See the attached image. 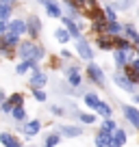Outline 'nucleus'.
I'll return each instance as SVG.
<instances>
[{
	"label": "nucleus",
	"instance_id": "1",
	"mask_svg": "<svg viewBox=\"0 0 139 147\" xmlns=\"http://www.w3.org/2000/svg\"><path fill=\"white\" fill-rule=\"evenodd\" d=\"M18 52H20V56H22L24 61H39L44 56V50L39 46H35L33 41H26V43H20V48H18Z\"/></svg>",
	"mask_w": 139,
	"mask_h": 147
},
{
	"label": "nucleus",
	"instance_id": "2",
	"mask_svg": "<svg viewBox=\"0 0 139 147\" xmlns=\"http://www.w3.org/2000/svg\"><path fill=\"white\" fill-rule=\"evenodd\" d=\"M87 74L91 76V80L96 84H100V87H104V71H102L100 67H98L96 63H89L87 65Z\"/></svg>",
	"mask_w": 139,
	"mask_h": 147
},
{
	"label": "nucleus",
	"instance_id": "3",
	"mask_svg": "<svg viewBox=\"0 0 139 147\" xmlns=\"http://www.w3.org/2000/svg\"><path fill=\"white\" fill-rule=\"evenodd\" d=\"M122 110H124L126 119H128L130 123L135 125V128H139V110H137V108H133V106H122Z\"/></svg>",
	"mask_w": 139,
	"mask_h": 147
},
{
	"label": "nucleus",
	"instance_id": "4",
	"mask_svg": "<svg viewBox=\"0 0 139 147\" xmlns=\"http://www.w3.org/2000/svg\"><path fill=\"white\" fill-rule=\"evenodd\" d=\"M26 30L35 37L39 30H42V20H39L37 15H31V18H28V22H26Z\"/></svg>",
	"mask_w": 139,
	"mask_h": 147
},
{
	"label": "nucleus",
	"instance_id": "5",
	"mask_svg": "<svg viewBox=\"0 0 139 147\" xmlns=\"http://www.w3.org/2000/svg\"><path fill=\"white\" fill-rule=\"evenodd\" d=\"M115 84L117 87H122L124 91H135V82H130L128 80V76H122V74H115Z\"/></svg>",
	"mask_w": 139,
	"mask_h": 147
},
{
	"label": "nucleus",
	"instance_id": "6",
	"mask_svg": "<svg viewBox=\"0 0 139 147\" xmlns=\"http://www.w3.org/2000/svg\"><path fill=\"white\" fill-rule=\"evenodd\" d=\"M7 30L13 32V35H22V32H26V22H22V20H13V22H9Z\"/></svg>",
	"mask_w": 139,
	"mask_h": 147
},
{
	"label": "nucleus",
	"instance_id": "7",
	"mask_svg": "<svg viewBox=\"0 0 139 147\" xmlns=\"http://www.w3.org/2000/svg\"><path fill=\"white\" fill-rule=\"evenodd\" d=\"M78 54L83 56L85 61H91V56H93V52H91V48H89V43L85 41V39H78Z\"/></svg>",
	"mask_w": 139,
	"mask_h": 147
},
{
	"label": "nucleus",
	"instance_id": "8",
	"mask_svg": "<svg viewBox=\"0 0 139 147\" xmlns=\"http://www.w3.org/2000/svg\"><path fill=\"white\" fill-rule=\"evenodd\" d=\"M130 52L133 50H122V48H117L115 50V63L117 65H122V67H124V65H128V59H130Z\"/></svg>",
	"mask_w": 139,
	"mask_h": 147
},
{
	"label": "nucleus",
	"instance_id": "9",
	"mask_svg": "<svg viewBox=\"0 0 139 147\" xmlns=\"http://www.w3.org/2000/svg\"><path fill=\"white\" fill-rule=\"evenodd\" d=\"M96 145L98 147H109L111 145V132H109L107 128L100 130V134H98V138H96Z\"/></svg>",
	"mask_w": 139,
	"mask_h": 147
},
{
	"label": "nucleus",
	"instance_id": "10",
	"mask_svg": "<svg viewBox=\"0 0 139 147\" xmlns=\"http://www.w3.org/2000/svg\"><path fill=\"white\" fill-rule=\"evenodd\" d=\"M67 82L72 87H78L80 84V76H78V69L76 67H67Z\"/></svg>",
	"mask_w": 139,
	"mask_h": 147
},
{
	"label": "nucleus",
	"instance_id": "11",
	"mask_svg": "<svg viewBox=\"0 0 139 147\" xmlns=\"http://www.w3.org/2000/svg\"><path fill=\"white\" fill-rule=\"evenodd\" d=\"M124 67H126V76H128V80H130V82H139V67H137V65H124Z\"/></svg>",
	"mask_w": 139,
	"mask_h": 147
},
{
	"label": "nucleus",
	"instance_id": "12",
	"mask_svg": "<svg viewBox=\"0 0 139 147\" xmlns=\"http://www.w3.org/2000/svg\"><path fill=\"white\" fill-rule=\"evenodd\" d=\"M31 84H33V89H39V87H44V84H46V76H44V74H39V71H33Z\"/></svg>",
	"mask_w": 139,
	"mask_h": 147
},
{
	"label": "nucleus",
	"instance_id": "13",
	"mask_svg": "<svg viewBox=\"0 0 139 147\" xmlns=\"http://www.w3.org/2000/svg\"><path fill=\"white\" fill-rule=\"evenodd\" d=\"M63 22H65V26H67V32H70V35L76 37V39H80V30H78V26H76V24L72 22L70 18H63Z\"/></svg>",
	"mask_w": 139,
	"mask_h": 147
},
{
	"label": "nucleus",
	"instance_id": "14",
	"mask_svg": "<svg viewBox=\"0 0 139 147\" xmlns=\"http://www.w3.org/2000/svg\"><path fill=\"white\" fill-rule=\"evenodd\" d=\"M46 11H48V15H50V18H61L59 5H55L52 0H46Z\"/></svg>",
	"mask_w": 139,
	"mask_h": 147
},
{
	"label": "nucleus",
	"instance_id": "15",
	"mask_svg": "<svg viewBox=\"0 0 139 147\" xmlns=\"http://www.w3.org/2000/svg\"><path fill=\"white\" fill-rule=\"evenodd\" d=\"M126 143V134H124V130H117L115 132V136H113V141H111V145L109 147H122Z\"/></svg>",
	"mask_w": 139,
	"mask_h": 147
},
{
	"label": "nucleus",
	"instance_id": "16",
	"mask_svg": "<svg viewBox=\"0 0 139 147\" xmlns=\"http://www.w3.org/2000/svg\"><path fill=\"white\" fill-rule=\"evenodd\" d=\"M0 143H5L7 147H22L18 138H13L11 134H0Z\"/></svg>",
	"mask_w": 139,
	"mask_h": 147
},
{
	"label": "nucleus",
	"instance_id": "17",
	"mask_svg": "<svg viewBox=\"0 0 139 147\" xmlns=\"http://www.w3.org/2000/svg\"><path fill=\"white\" fill-rule=\"evenodd\" d=\"M61 132H63L65 136H78V134L83 132V130H80V128H76V125H63V128H61Z\"/></svg>",
	"mask_w": 139,
	"mask_h": 147
},
{
	"label": "nucleus",
	"instance_id": "18",
	"mask_svg": "<svg viewBox=\"0 0 139 147\" xmlns=\"http://www.w3.org/2000/svg\"><path fill=\"white\" fill-rule=\"evenodd\" d=\"M24 132L28 134V136H33V134H37L39 132V121H31V123H26V128H24Z\"/></svg>",
	"mask_w": 139,
	"mask_h": 147
},
{
	"label": "nucleus",
	"instance_id": "19",
	"mask_svg": "<svg viewBox=\"0 0 139 147\" xmlns=\"http://www.w3.org/2000/svg\"><path fill=\"white\" fill-rule=\"evenodd\" d=\"M85 104H87L89 108H98L100 100H98V95H93V93H87V95H85Z\"/></svg>",
	"mask_w": 139,
	"mask_h": 147
},
{
	"label": "nucleus",
	"instance_id": "20",
	"mask_svg": "<svg viewBox=\"0 0 139 147\" xmlns=\"http://www.w3.org/2000/svg\"><path fill=\"white\" fill-rule=\"evenodd\" d=\"M55 37L59 39L61 43H67V41H70V32H67V28H59V30L55 32Z\"/></svg>",
	"mask_w": 139,
	"mask_h": 147
},
{
	"label": "nucleus",
	"instance_id": "21",
	"mask_svg": "<svg viewBox=\"0 0 139 147\" xmlns=\"http://www.w3.org/2000/svg\"><path fill=\"white\" fill-rule=\"evenodd\" d=\"M107 32H109V35H120V32H122V26H120L117 22H109V24H107Z\"/></svg>",
	"mask_w": 139,
	"mask_h": 147
},
{
	"label": "nucleus",
	"instance_id": "22",
	"mask_svg": "<svg viewBox=\"0 0 139 147\" xmlns=\"http://www.w3.org/2000/svg\"><path fill=\"white\" fill-rule=\"evenodd\" d=\"M98 46H100L102 50H111V48H113V41L109 39V37H100V39H98Z\"/></svg>",
	"mask_w": 139,
	"mask_h": 147
},
{
	"label": "nucleus",
	"instance_id": "23",
	"mask_svg": "<svg viewBox=\"0 0 139 147\" xmlns=\"http://www.w3.org/2000/svg\"><path fill=\"white\" fill-rule=\"evenodd\" d=\"M124 32H126V37H128V39H135V41H137V39H139L137 30H135V28L130 26V24H126V26H124Z\"/></svg>",
	"mask_w": 139,
	"mask_h": 147
},
{
	"label": "nucleus",
	"instance_id": "24",
	"mask_svg": "<svg viewBox=\"0 0 139 147\" xmlns=\"http://www.w3.org/2000/svg\"><path fill=\"white\" fill-rule=\"evenodd\" d=\"M11 113H13V117H15L18 121H22L24 117H26V113H24V108H22V106H13V110H11Z\"/></svg>",
	"mask_w": 139,
	"mask_h": 147
},
{
	"label": "nucleus",
	"instance_id": "25",
	"mask_svg": "<svg viewBox=\"0 0 139 147\" xmlns=\"http://www.w3.org/2000/svg\"><path fill=\"white\" fill-rule=\"evenodd\" d=\"M11 15V7H7V5H0V20L5 22L7 18Z\"/></svg>",
	"mask_w": 139,
	"mask_h": 147
},
{
	"label": "nucleus",
	"instance_id": "26",
	"mask_svg": "<svg viewBox=\"0 0 139 147\" xmlns=\"http://www.w3.org/2000/svg\"><path fill=\"white\" fill-rule=\"evenodd\" d=\"M98 110H100V115H104V117H111V108H109L107 104H98Z\"/></svg>",
	"mask_w": 139,
	"mask_h": 147
},
{
	"label": "nucleus",
	"instance_id": "27",
	"mask_svg": "<svg viewBox=\"0 0 139 147\" xmlns=\"http://www.w3.org/2000/svg\"><path fill=\"white\" fill-rule=\"evenodd\" d=\"M35 100L37 102H46V93H44L42 89H35Z\"/></svg>",
	"mask_w": 139,
	"mask_h": 147
},
{
	"label": "nucleus",
	"instance_id": "28",
	"mask_svg": "<svg viewBox=\"0 0 139 147\" xmlns=\"http://www.w3.org/2000/svg\"><path fill=\"white\" fill-rule=\"evenodd\" d=\"M11 104H13V106H22V95H20V93L11 95Z\"/></svg>",
	"mask_w": 139,
	"mask_h": 147
},
{
	"label": "nucleus",
	"instance_id": "29",
	"mask_svg": "<svg viewBox=\"0 0 139 147\" xmlns=\"http://www.w3.org/2000/svg\"><path fill=\"white\" fill-rule=\"evenodd\" d=\"M107 18H109V22H115V9L113 7H107Z\"/></svg>",
	"mask_w": 139,
	"mask_h": 147
},
{
	"label": "nucleus",
	"instance_id": "30",
	"mask_svg": "<svg viewBox=\"0 0 139 147\" xmlns=\"http://www.w3.org/2000/svg\"><path fill=\"white\" fill-rule=\"evenodd\" d=\"M80 121H85V123H93V121H96V117H93V115H87V113H85V115H80Z\"/></svg>",
	"mask_w": 139,
	"mask_h": 147
},
{
	"label": "nucleus",
	"instance_id": "31",
	"mask_svg": "<svg viewBox=\"0 0 139 147\" xmlns=\"http://www.w3.org/2000/svg\"><path fill=\"white\" fill-rule=\"evenodd\" d=\"M57 143H59V136H57V134H52V136H48V145H57Z\"/></svg>",
	"mask_w": 139,
	"mask_h": 147
},
{
	"label": "nucleus",
	"instance_id": "32",
	"mask_svg": "<svg viewBox=\"0 0 139 147\" xmlns=\"http://www.w3.org/2000/svg\"><path fill=\"white\" fill-rule=\"evenodd\" d=\"M102 128H107V130H115V123H113V121H104V125H102Z\"/></svg>",
	"mask_w": 139,
	"mask_h": 147
},
{
	"label": "nucleus",
	"instance_id": "33",
	"mask_svg": "<svg viewBox=\"0 0 139 147\" xmlns=\"http://www.w3.org/2000/svg\"><path fill=\"white\" fill-rule=\"evenodd\" d=\"M2 110H7V113H11V110H13V104H11V102H7V104H2Z\"/></svg>",
	"mask_w": 139,
	"mask_h": 147
},
{
	"label": "nucleus",
	"instance_id": "34",
	"mask_svg": "<svg viewBox=\"0 0 139 147\" xmlns=\"http://www.w3.org/2000/svg\"><path fill=\"white\" fill-rule=\"evenodd\" d=\"M52 113H55V115H63V108H59V106H52Z\"/></svg>",
	"mask_w": 139,
	"mask_h": 147
},
{
	"label": "nucleus",
	"instance_id": "35",
	"mask_svg": "<svg viewBox=\"0 0 139 147\" xmlns=\"http://www.w3.org/2000/svg\"><path fill=\"white\" fill-rule=\"evenodd\" d=\"M11 2L13 0H0V5H7V7H11Z\"/></svg>",
	"mask_w": 139,
	"mask_h": 147
},
{
	"label": "nucleus",
	"instance_id": "36",
	"mask_svg": "<svg viewBox=\"0 0 139 147\" xmlns=\"http://www.w3.org/2000/svg\"><path fill=\"white\" fill-rule=\"evenodd\" d=\"M2 100H5V93H2V91H0V102H2Z\"/></svg>",
	"mask_w": 139,
	"mask_h": 147
},
{
	"label": "nucleus",
	"instance_id": "37",
	"mask_svg": "<svg viewBox=\"0 0 139 147\" xmlns=\"http://www.w3.org/2000/svg\"><path fill=\"white\" fill-rule=\"evenodd\" d=\"M135 65H137V67H139V59H137V61H135Z\"/></svg>",
	"mask_w": 139,
	"mask_h": 147
},
{
	"label": "nucleus",
	"instance_id": "38",
	"mask_svg": "<svg viewBox=\"0 0 139 147\" xmlns=\"http://www.w3.org/2000/svg\"><path fill=\"white\" fill-rule=\"evenodd\" d=\"M135 43H137V50H139V39H137V41H135Z\"/></svg>",
	"mask_w": 139,
	"mask_h": 147
},
{
	"label": "nucleus",
	"instance_id": "39",
	"mask_svg": "<svg viewBox=\"0 0 139 147\" xmlns=\"http://www.w3.org/2000/svg\"><path fill=\"white\" fill-rule=\"evenodd\" d=\"M48 147H50V145H48Z\"/></svg>",
	"mask_w": 139,
	"mask_h": 147
}]
</instances>
